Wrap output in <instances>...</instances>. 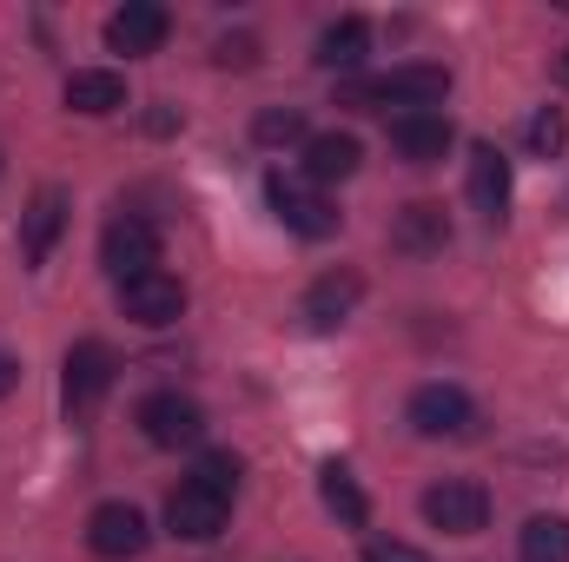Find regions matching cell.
I'll return each mask as SVG.
<instances>
[{
  "label": "cell",
  "instance_id": "6da1fadb",
  "mask_svg": "<svg viewBox=\"0 0 569 562\" xmlns=\"http://www.w3.org/2000/svg\"><path fill=\"white\" fill-rule=\"evenodd\" d=\"M450 93V73L411 60V67H391V73H371V80H351L345 87V107H405V113H437V100Z\"/></svg>",
  "mask_w": 569,
  "mask_h": 562
},
{
  "label": "cell",
  "instance_id": "7a4b0ae2",
  "mask_svg": "<svg viewBox=\"0 0 569 562\" xmlns=\"http://www.w3.org/2000/svg\"><path fill=\"white\" fill-rule=\"evenodd\" d=\"M425 523L443 536H477L490 523V490L470 483V476H443L425 490Z\"/></svg>",
  "mask_w": 569,
  "mask_h": 562
},
{
  "label": "cell",
  "instance_id": "3957f363",
  "mask_svg": "<svg viewBox=\"0 0 569 562\" xmlns=\"http://www.w3.org/2000/svg\"><path fill=\"white\" fill-rule=\"evenodd\" d=\"M266 199H272L279 225L298 232V239H331V232H338V212H331V199H325L311 179H284V172H272V179H266Z\"/></svg>",
  "mask_w": 569,
  "mask_h": 562
},
{
  "label": "cell",
  "instance_id": "277c9868",
  "mask_svg": "<svg viewBox=\"0 0 569 562\" xmlns=\"http://www.w3.org/2000/svg\"><path fill=\"white\" fill-rule=\"evenodd\" d=\"M100 265L113 272V279H146V272H159V225H146V219H113L107 232H100Z\"/></svg>",
  "mask_w": 569,
  "mask_h": 562
},
{
  "label": "cell",
  "instance_id": "5b68a950",
  "mask_svg": "<svg viewBox=\"0 0 569 562\" xmlns=\"http://www.w3.org/2000/svg\"><path fill=\"white\" fill-rule=\"evenodd\" d=\"M113 378H120V358H113L100 338H80V344L67 351V411L87 418V411L113 391Z\"/></svg>",
  "mask_w": 569,
  "mask_h": 562
},
{
  "label": "cell",
  "instance_id": "8992f818",
  "mask_svg": "<svg viewBox=\"0 0 569 562\" xmlns=\"http://www.w3.org/2000/svg\"><path fill=\"white\" fill-rule=\"evenodd\" d=\"M140 430L159 450H186V443L206 436V411L192 398H179V391H152V398H140Z\"/></svg>",
  "mask_w": 569,
  "mask_h": 562
},
{
  "label": "cell",
  "instance_id": "52a82bcc",
  "mask_svg": "<svg viewBox=\"0 0 569 562\" xmlns=\"http://www.w3.org/2000/svg\"><path fill=\"white\" fill-rule=\"evenodd\" d=\"M226 516H232V503L212 496V490H199L192 476L166 496V530L186 536V543H212V536H226Z\"/></svg>",
  "mask_w": 569,
  "mask_h": 562
},
{
  "label": "cell",
  "instance_id": "ba28073f",
  "mask_svg": "<svg viewBox=\"0 0 569 562\" xmlns=\"http://www.w3.org/2000/svg\"><path fill=\"white\" fill-rule=\"evenodd\" d=\"M166 33H172V13H166L159 0H127V7L107 20V47H113V53H127V60L159 53V47H166Z\"/></svg>",
  "mask_w": 569,
  "mask_h": 562
},
{
  "label": "cell",
  "instance_id": "9c48e42d",
  "mask_svg": "<svg viewBox=\"0 0 569 562\" xmlns=\"http://www.w3.org/2000/svg\"><path fill=\"white\" fill-rule=\"evenodd\" d=\"M87 543H93V556L127 562V556H140L146 543H152V530H146V516L133 510V503H100V510L87 516Z\"/></svg>",
  "mask_w": 569,
  "mask_h": 562
},
{
  "label": "cell",
  "instance_id": "30bf717a",
  "mask_svg": "<svg viewBox=\"0 0 569 562\" xmlns=\"http://www.w3.org/2000/svg\"><path fill=\"white\" fill-rule=\"evenodd\" d=\"M477 423V404L457 384H418L411 391V430L418 436H463Z\"/></svg>",
  "mask_w": 569,
  "mask_h": 562
},
{
  "label": "cell",
  "instance_id": "8fae6325",
  "mask_svg": "<svg viewBox=\"0 0 569 562\" xmlns=\"http://www.w3.org/2000/svg\"><path fill=\"white\" fill-rule=\"evenodd\" d=\"M120 311L133 318V324H172L179 311H186V284L172 279V272H146V279H127L120 284Z\"/></svg>",
  "mask_w": 569,
  "mask_h": 562
},
{
  "label": "cell",
  "instance_id": "7c38bea8",
  "mask_svg": "<svg viewBox=\"0 0 569 562\" xmlns=\"http://www.w3.org/2000/svg\"><path fill=\"white\" fill-rule=\"evenodd\" d=\"M60 232H67V192L60 185H40L33 205L20 212V259L27 265H47V252H53Z\"/></svg>",
  "mask_w": 569,
  "mask_h": 562
},
{
  "label": "cell",
  "instance_id": "4fadbf2b",
  "mask_svg": "<svg viewBox=\"0 0 569 562\" xmlns=\"http://www.w3.org/2000/svg\"><path fill=\"white\" fill-rule=\"evenodd\" d=\"M443 245H450V212H443V205L418 199V205H405V212L391 219V252L430 259V252H443Z\"/></svg>",
  "mask_w": 569,
  "mask_h": 562
},
{
  "label": "cell",
  "instance_id": "5bb4252c",
  "mask_svg": "<svg viewBox=\"0 0 569 562\" xmlns=\"http://www.w3.org/2000/svg\"><path fill=\"white\" fill-rule=\"evenodd\" d=\"M470 205L490 225H503V212H510V159L497 145H470Z\"/></svg>",
  "mask_w": 569,
  "mask_h": 562
},
{
  "label": "cell",
  "instance_id": "9a60e30c",
  "mask_svg": "<svg viewBox=\"0 0 569 562\" xmlns=\"http://www.w3.org/2000/svg\"><path fill=\"white\" fill-rule=\"evenodd\" d=\"M358 298H365V279L358 272H325V279L305 291V324L311 331H338L358 311Z\"/></svg>",
  "mask_w": 569,
  "mask_h": 562
},
{
  "label": "cell",
  "instance_id": "2e32d148",
  "mask_svg": "<svg viewBox=\"0 0 569 562\" xmlns=\"http://www.w3.org/2000/svg\"><path fill=\"white\" fill-rule=\"evenodd\" d=\"M450 120L443 113H398L391 120V145H398V159H411V165H437L443 152H450Z\"/></svg>",
  "mask_w": 569,
  "mask_h": 562
},
{
  "label": "cell",
  "instance_id": "e0dca14e",
  "mask_svg": "<svg viewBox=\"0 0 569 562\" xmlns=\"http://www.w3.org/2000/svg\"><path fill=\"white\" fill-rule=\"evenodd\" d=\"M358 159H365L358 133H311L305 140V179L311 185H338V179L358 172Z\"/></svg>",
  "mask_w": 569,
  "mask_h": 562
},
{
  "label": "cell",
  "instance_id": "ac0fdd59",
  "mask_svg": "<svg viewBox=\"0 0 569 562\" xmlns=\"http://www.w3.org/2000/svg\"><path fill=\"white\" fill-rule=\"evenodd\" d=\"M67 107L87 113V120H107V113L127 107V80H120V73H100V67H93V73H73V80H67Z\"/></svg>",
  "mask_w": 569,
  "mask_h": 562
},
{
  "label": "cell",
  "instance_id": "d6986e66",
  "mask_svg": "<svg viewBox=\"0 0 569 562\" xmlns=\"http://www.w3.org/2000/svg\"><path fill=\"white\" fill-rule=\"evenodd\" d=\"M365 47H371V27H365L358 13H345V20H331V27L318 33V67L345 73V67H358V60H365Z\"/></svg>",
  "mask_w": 569,
  "mask_h": 562
},
{
  "label": "cell",
  "instance_id": "ffe728a7",
  "mask_svg": "<svg viewBox=\"0 0 569 562\" xmlns=\"http://www.w3.org/2000/svg\"><path fill=\"white\" fill-rule=\"evenodd\" d=\"M318 496H325V510H331L338 523H351V530H365V516H371V503H365V490L351 483V470H345V463H325V470H318Z\"/></svg>",
  "mask_w": 569,
  "mask_h": 562
},
{
  "label": "cell",
  "instance_id": "44dd1931",
  "mask_svg": "<svg viewBox=\"0 0 569 562\" xmlns=\"http://www.w3.org/2000/svg\"><path fill=\"white\" fill-rule=\"evenodd\" d=\"M517 550H523V562H569V523L563 516H530Z\"/></svg>",
  "mask_w": 569,
  "mask_h": 562
},
{
  "label": "cell",
  "instance_id": "7402d4cb",
  "mask_svg": "<svg viewBox=\"0 0 569 562\" xmlns=\"http://www.w3.org/2000/svg\"><path fill=\"white\" fill-rule=\"evenodd\" d=\"M239 476H246V463H239L232 450H199V463H192V483H199V490H212V496H226V503H232Z\"/></svg>",
  "mask_w": 569,
  "mask_h": 562
},
{
  "label": "cell",
  "instance_id": "603a6c76",
  "mask_svg": "<svg viewBox=\"0 0 569 562\" xmlns=\"http://www.w3.org/2000/svg\"><path fill=\"white\" fill-rule=\"evenodd\" d=\"M252 140L259 145H298V140H311V133H305V113H298V107H272V113L252 120Z\"/></svg>",
  "mask_w": 569,
  "mask_h": 562
},
{
  "label": "cell",
  "instance_id": "cb8c5ba5",
  "mask_svg": "<svg viewBox=\"0 0 569 562\" xmlns=\"http://www.w3.org/2000/svg\"><path fill=\"white\" fill-rule=\"evenodd\" d=\"M563 140H569L563 113H557V107H543V113L530 120V152H537V159H557V152H563Z\"/></svg>",
  "mask_w": 569,
  "mask_h": 562
},
{
  "label": "cell",
  "instance_id": "d4e9b609",
  "mask_svg": "<svg viewBox=\"0 0 569 562\" xmlns=\"http://www.w3.org/2000/svg\"><path fill=\"white\" fill-rule=\"evenodd\" d=\"M212 60H219V67H252V60H259V40H252V33H226V40L212 47Z\"/></svg>",
  "mask_w": 569,
  "mask_h": 562
},
{
  "label": "cell",
  "instance_id": "484cf974",
  "mask_svg": "<svg viewBox=\"0 0 569 562\" xmlns=\"http://www.w3.org/2000/svg\"><path fill=\"white\" fill-rule=\"evenodd\" d=\"M365 562H430V556L411 550V543H365Z\"/></svg>",
  "mask_w": 569,
  "mask_h": 562
},
{
  "label": "cell",
  "instance_id": "4316f807",
  "mask_svg": "<svg viewBox=\"0 0 569 562\" xmlns=\"http://www.w3.org/2000/svg\"><path fill=\"white\" fill-rule=\"evenodd\" d=\"M13 384H20V364H13V358H7V351H0V398H7V391H13Z\"/></svg>",
  "mask_w": 569,
  "mask_h": 562
}]
</instances>
